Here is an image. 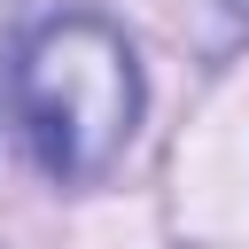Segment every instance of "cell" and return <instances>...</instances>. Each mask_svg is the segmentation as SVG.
Instances as JSON below:
<instances>
[{
    "label": "cell",
    "mask_w": 249,
    "mask_h": 249,
    "mask_svg": "<svg viewBox=\"0 0 249 249\" xmlns=\"http://www.w3.org/2000/svg\"><path fill=\"white\" fill-rule=\"evenodd\" d=\"M140 54L132 39L93 16V8H70V16H47L23 47H16V70H8V109L23 124V148L31 163L54 179V187H93L117 171V156L132 148V124H140Z\"/></svg>",
    "instance_id": "cell-1"
},
{
    "label": "cell",
    "mask_w": 249,
    "mask_h": 249,
    "mask_svg": "<svg viewBox=\"0 0 249 249\" xmlns=\"http://www.w3.org/2000/svg\"><path fill=\"white\" fill-rule=\"evenodd\" d=\"M8 70H16V0H0V93H8Z\"/></svg>",
    "instance_id": "cell-2"
},
{
    "label": "cell",
    "mask_w": 249,
    "mask_h": 249,
    "mask_svg": "<svg viewBox=\"0 0 249 249\" xmlns=\"http://www.w3.org/2000/svg\"><path fill=\"white\" fill-rule=\"evenodd\" d=\"M226 16H233V23H249V0H226Z\"/></svg>",
    "instance_id": "cell-3"
}]
</instances>
